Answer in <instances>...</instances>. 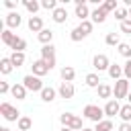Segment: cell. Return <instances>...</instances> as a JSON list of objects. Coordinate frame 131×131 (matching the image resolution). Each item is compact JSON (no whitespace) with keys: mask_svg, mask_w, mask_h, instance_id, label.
<instances>
[{"mask_svg":"<svg viewBox=\"0 0 131 131\" xmlns=\"http://www.w3.org/2000/svg\"><path fill=\"white\" fill-rule=\"evenodd\" d=\"M59 121H61V127H70L72 131H82V119L78 115H72V113H63L59 115Z\"/></svg>","mask_w":131,"mask_h":131,"instance_id":"6da1fadb","label":"cell"},{"mask_svg":"<svg viewBox=\"0 0 131 131\" xmlns=\"http://www.w3.org/2000/svg\"><path fill=\"white\" fill-rule=\"evenodd\" d=\"M82 115H84L86 119L94 121V123H100V121L104 119V108H100L98 104H86L84 111H82Z\"/></svg>","mask_w":131,"mask_h":131,"instance_id":"7a4b0ae2","label":"cell"},{"mask_svg":"<svg viewBox=\"0 0 131 131\" xmlns=\"http://www.w3.org/2000/svg\"><path fill=\"white\" fill-rule=\"evenodd\" d=\"M0 115H2L6 121H16V123H18V119H20V111H18L16 106H12L10 102H2V104H0Z\"/></svg>","mask_w":131,"mask_h":131,"instance_id":"3957f363","label":"cell"},{"mask_svg":"<svg viewBox=\"0 0 131 131\" xmlns=\"http://www.w3.org/2000/svg\"><path fill=\"white\" fill-rule=\"evenodd\" d=\"M129 92H131V88H129V80H127V78H121V80H117V82H115L113 94H115V98H117V100H119V98H127V96H129Z\"/></svg>","mask_w":131,"mask_h":131,"instance_id":"277c9868","label":"cell"},{"mask_svg":"<svg viewBox=\"0 0 131 131\" xmlns=\"http://www.w3.org/2000/svg\"><path fill=\"white\" fill-rule=\"evenodd\" d=\"M41 59L49 66V70H53V68H55V47H53V43H49V45H43V47H41Z\"/></svg>","mask_w":131,"mask_h":131,"instance_id":"5b68a950","label":"cell"},{"mask_svg":"<svg viewBox=\"0 0 131 131\" xmlns=\"http://www.w3.org/2000/svg\"><path fill=\"white\" fill-rule=\"evenodd\" d=\"M23 84H25L27 90H31V92H39V94H41V90L45 88L43 82H41V78H37V76H33V74L25 76V78H23Z\"/></svg>","mask_w":131,"mask_h":131,"instance_id":"8992f818","label":"cell"},{"mask_svg":"<svg viewBox=\"0 0 131 131\" xmlns=\"http://www.w3.org/2000/svg\"><path fill=\"white\" fill-rule=\"evenodd\" d=\"M92 68L96 70V74L98 72H108V68H111V61H108V57L104 55V53H98V55H94V59H92Z\"/></svg>","mask_w":131,"mask_h":131,"instance_id":"52a82bcc","label":"cell"},{"mask_svg":"<svg viewBox=\"0 0 131 131\" xmlns=\"http://www.w3.org/2000/svg\"><path fill=\"white\" fill-rule=\"evenodd\" d=\"M74 14L80 18V23H82V20H90L88 16H90L92 12L88 10V4H86V0H76V10H74Z\"/></svg>","mask_w":131,"mask_h":131,"instance_id":"ba28073f","label":"cell"},{"mask_svg":"<svg viewBox=\"0 0 131 131\" xmlns=\"http://www.w3.org/2000/svg\"><path fill=\"white\" fill-rule=\"evenodd\" d=\"M119 113H121V104H119V100H117V98L106 100V104H104V117H106V119H113V117L119 115Z\"/></svg>","mask_w":131,"mask_h":131,"instance_id":"9c48e42d","label":"cell"},{"mask_svg":"<svg viewBox=\"0 0 131 131\" xmlns=\"http://www.w3.org/2000/svg\"><path fill=\"white\" fill-rule=\"evenodd\" d=\"M74 92H76V88H74V84L72 82H61L59 84V88H57V94H59V98H72L74 96Z\"/></svg>","mask_w":131,"mask_h":131,"instance_id":"30bf717a","label":"cell"},{"mask_svg":"<svg viewBox=\"0 0 131 131\" xmlns=\"http://www.w3.org/2000/svg\"><path fill=\"white\" fill-rule=\"evenodd\" d=\"M31 74L33 76H37V78H41V76H45L47 72H49V66L43 61V59H37V61H33V66H31Z\"/></svg>","mask_w":131,"mask_h":131,"instance_id":"8fae6325","label":"cell"},{"mask_svg":"<svg viewBox=\"0 0 131 131\" xmlns=\"http://www.w3.org/2000/svg\"><path fill=\"white\" fill-rule=\"evenodd\" d=\"M27 27H29V31H33V33H41L45 27H43V18L41 16H31L29 18V23H27Z\"/></svg>","mask_w":131,"mask_h":131,"instance_id":"7c38bea8","label":"cell"},{"mask_svg":"<svg viewBox=\"0 0 131 131\" xmlns=\"http://www.w3.org/2000/svg\"><path fill=\"white\" fill-rule=\"evenodd\" d=\"M106 14H108V12H104L102 6H96V8L92 10V14H90V20H92L94 25H100V23L106 20Z\"/></svg>","mask_w":131,"mask_h":131,"instance_id":"4fadbf2b","label":"cell"},{"mask_svg":"<svg viewBox=\"0 0 131 131\" xmlns=\"http://www.w3.org/2000/svg\"><path fill=\"white\" fill-rule=\"evenodd\" d=\"M51 18H53L57 25H61V23H66V20H68V10H66L63 6H57V8L51 12Z\"/></svg>","mask_w":131,"mask_h":131,"instance_id":"5bb4252c","label":"cell"},{"mask_svg":"<svg viewBox=\"0 0 131 131\" xmlns=\"http://www.w3.org/2000/svg\"><path fill=\"white\" fill-rule=\"evenodd\" d=\"M27 92H29V90L25 88V84H14V86L10 88V94H12L16 100H25V98H27Z\"/></svg>","mask_w":131,"mask_h":131,"instance_id":"9a60e30c","label":"cell"},{"mask_svg":"<svg viewBox=\"0 0 131 131\" xmlns=\"http://www.w3.org/2000/svg\"><path fill=\"white\" fill-rule=\"evenodd\" d=\"M55 96H57V90L51 88V86H45V88L41 90V100H43V102H53Z\"/></svg>","mask_w":131,"mask_h":131,"instance_id":"2e32d148","label":"cell"},{"mask_svg":"<svg viewBox=\"0 0 131 131\" xmlns=\"http://www.w3.org/2000/svg\"><path fill=\"white\" fill-rule=\"evenodd\" d=\"M20 23H23V18H20L18 12H8V14H6V25H8V29H16Z\"/></svg>","mask_w":131,"mask_h":131,"instance_id":"e0dca14e","label":"cell"},{"mask_svg":"<svg viewBox=\"0 0 131 131\" xmlns=\"http://www.w3.org/2000/svg\"><path fill=\"white\" fill-rule=\"evenodd\" d=\"M84 80H86V86H88V88H98V86L102 84V82H100V76H98L96 72L86 74V78H84Z\"/></svg>","mask_w":131,"mask_h":131,"instance_id":"ac0fdd59","label":"cell"},{"mask_svg":"<svg viewBox=\"0 0 131 131\" xmlns=\"http://www.w3.org/2000/svg\"><path fill=\"white\" fill-rule=\"evenodd\" d=\"M108 76L117 82V80H121L123 78V66H119V63H111V68H108Z\"/></svg>","mask_w":131,"mask_h":131,"instance_id":"d6986e66","label":"cell"},{"mask_svg":"<svg viewBox=\"0 0 131 131\" xmlns=\"http://www.w3.org/2000/svg\"><path fill=\"white\" fill-rule=\"evenodd\" d=\"M37 39H39L43 45H49V43L53 41V31H51V29H43V31L37 35Z\"/></svg>","mask_w":131,"mask_h":131,"instance_id":"ffe728a7","label":"cell"},{"mask_svg":"<svg viewBox=\"0 0 131 131\" xmlns=\"http://www.w3.org/2000/svg\"><path fill=\"white\" fill-rule=\"evenodd\" d=\"M74 78H76V70L72 66H63L61 68V80L63 82H72Z\"/></svg>","mask_w":131,"mask_h":131,"instance_id":"44dd1931","label":"cell"},{"mask_svg":"<svg viewBox=\"0 0 131 131\" xmlns=\"http://www.w3.org/2000/svg\"><path fill=\"white\" fill-rule=\"evenodd\" d=\"M10 49H12V51H20V53H25V49H27V41H25L23 37H14Z\"/></svg>","mask_w":131,"mask_h":131,"instance_id":"7402d4cb","label":"cell"},{"mask_svg":"<svg viewBox=\"0 0 131 131\" xmlns=\"http://www.w3.org/2000/svg\"><path fill=\"white\" fill-rule=\"evenodd\" d=\"M8 57H10V61H12L14 68H20V66L25 63V53H20V51H12Z\"/></svg>","mask_w":131,"mask_h":131,"instance_id":"603a6c76","label":"cell"},{"mask_svg":"<svg viewBox=\"0 0 131 131\" xmlns=\"http://www.w3.org/2000/svg\"><path fill=\"white\" fill-rule=\"evenodd\" d=\"M12 70H14V66H12L10 57H2V59H0V72H2L4 76H8Z\"/></svg>","mask_w":131,"mask_h":131,"instance_id":"cb8c5ba5","label":"cell"},{"mask_svg":"<svg viewBox=\"0 0 131 131\" xmlns=\"http://www.w3.org/2000/svg\"><path fill=\"white\" fill-rule=\"evenodd\" d=\"M96 92H98V98H108L111 100V96H113V88L108 84H100L96 88Z\"/></svg>","mask_w":131,"mask_h":131,"instance_id":"d4e9b609","label":"cell"},{"mask_svg":"<svg viewBox=\"0 0 131 131\" xmlns=\"http://www.w3.org/2000/svg\"><path fill=\"white\" fill-rule=\"evenodd\" d=\"M14 37H16V35H14V33L10 31V29H4V31L0 33V39H2V43H4V45H8V47L12 45V41H14Z\"/></svg>","mask_w":131,"mask_h":131,"instance_id":"484cf974","label":"cell"},{"mask_svg":"<svg viewBox=\"0 0 131 131\" xmlns=\"http://www.w3.org/2000/svg\"><path fill=\"white\" fill-rule=\"evenodd\" d=\"M16 127H18V131H29L33 127V119L31 117H20L18 123H16Z\"/></svg>","mask_w":131,"mask_h":131,"instance_id":"4316f807","label":"cell"},{"mask_svg":"<svg viewBox=\"0 0 131 131\" xmlns=\"http://www.w3.org/2000/svg\"><path fill=\"white\" fill-rule=\"evenodd\" d=\"M119 117H121V121H123V123H131V104H123V106H121Z\"/></svg>","mask_w":131,"mask_h":131,"instance_id":"83f0119b","label":"cell"},{"mask_svg":"<svg viewBox=\"0 0 131 131\" xmlns=\"http://www.w3.org/2000/svg\"><path fill=\"white\" fill-rule=\"evenodd\" d=\"M86 37H88V35H86L80 27L72 29V33H70V39H72V41H76V43H78V41H82V39H86Z\"/></svg>","mask_w":131,"mask_h":131,"instance_id":"f1b7e54d","label":"cell"},{"mask_svg":"<svg viewBox=\"0 0 131 131\" xmlns=\"http://www.w3.org/2000/svg\"><path fill=\"white\" fill-rule=\"evenodd\" d=\"M94 131H113V121L111 119H102L100 123H96Z\"/></svg>","mask_w":131,"mask_h":131,"instance_id":"f546056e","label":"cell"},{"mask_svg":"<svg viewBox=\"0 0 131 131\" xmlns=\"http://www.w3.org/2000/svg\"><path fill=\"white\" fill-rule=\"evenodd\" d=\"M23 4H25V8H27V10H29V12L33 14V16H35V12H37V10L41 8V4H39L37 0H25Z\"/></svg>","mask_w":131,"mask_h":131,"instance_id":"4dcf8cb0","label":"cell"},{"mask_svg":"<svg viewBox=\"0 0 131 131\" xmlns=\"http://www.w3.org/2000/svg\"><path fill=\"white\" fill-rule=\"evenodd\" d=\"M104 43H106V45H111V47H115V45L119 47V45H121V41H119V35H117V33H106Z\"/></svg>","mask_w":131,"mask_h":131,"instance_id":"1f68e13d","label":"cell"},{"mask_svg":"<svg viewBox=\"0 0 131 131\" xmlns=\"http://www.w3.org/2000/svg\"><path fill=\"white\" fill-rule=\"evenodd\" d=\"M117 51H119L125 59H131V45H129V43H121V45L117 47Z\"/></svg>","mask_w":131,"mask_h":131,"instance_id":"d6a6232c","label":"cell"},{"mask_svg":"<svg viewBox=\"0 0 131 131\" xmlns=\"http://www.w3.org/2000/svg\"><path fill=\"white\" fill-rule=\"evenodd\" d=\"M100 6H102V10H104V12H115V10L119 8L117 0H106V2H102Z\"/></svg>","mask_w":131,"mask_h":131,"instance_id":"836d02e7","label":"cell"},{"mask_svg":"<svg viewBox=\"0 0 131 131\" xmlns=\"http://www.w3.org/2000/svg\"><path fill=\"white\" fill-rule=\"evenodd\" d=\"M115 18H117L119 23L127 20V18H129V10H127V8H117V10H115Z\"/></svg>","mask_w":131,"mask_h":131,"instance_id":"e575fe53","label":"cell"},{"mask_svg":"<svg viewBox=\"0 0 131 131\" xmlns=\"http://www.w3.org/2000/svg\"><path fill=\"white\" fill-rule=\"evenodd\" d=\"M78 27H80V29H82L86 35H90V33H92V27H94V23H92V20H82Z\"/></svg>","mask_w":131,"mask_h":131,"instance_id":"d590c367","label":"cell"},{"mask_svg":"<svg viewBox=\"0 0 131 131\" xmlns=\"http://www.w3.org/2000/svg\"><path fill=\"white\" fill-rule=\"evenodd\" d=\"M41 8H45V10H51V12H53V10L57 8V2H55V0H43V2H41Z\"/></svg>","mask_w":131,"mask_h":131,"instance_id":"8d00e7d4","label":"cell"},{"mask_svg":"<svg viewBox=\"0 0 131 131\" xmlns=\"http://www.w3.org/2000/svg\"><path fill=\"white\" fill-rule=\"evenodd\" d=\"M123 78L131 80V59H127V61H125V66H123Z\"/></svg>","mask_w":131,"mask_h":131,"instance_id":"74e56055","label":"cell"},{"mask_svg":"<svg viewBox=\"0 0 131 131\" xmlns=\"http://www.w3.org/2000/svg\"><path fill=\"white\" fill-rule=\"evenodd\" d=\"M121 31H123L125 35H131V18H127V20L121 23Z\"/></svg>","mask_w":131,"mask_h":131,"instance_id":"f35d334b","label":"cell"},{"mask_svg":"<svg viewBox=\"0 0 131 131\" xmlns=\"http://www.w3.org/2000/svg\"><path fill=\"white\" fill-rule=\"evenodd\" d=\"M10 88H12V86H8V82H0V94L10 92Z\"/></svg>","mask_w":131,"mask_h":131,"instance_id":"ab89813d","label":"cell"},{"mask_svg":"<svg viewBox=\"0 0 131 131\" xmlns=\"http://www.w3.org/2000/svg\"><path fill=\"white\" fill-rule=\"evenodd\" d=\"M4 6H6V8H10V10L14 12V8H16V2H14V0H4Z\"/></svg>","mask_w":131,"mask_h":131,"instance_id":"60d3db41","label":"cell"},{"mask_svg":"<svg viewBox=\"0 0 131 131\" xmlns=\"http://www.w3.org/2000/svg\"><path fill=\"white\" fill-rule=\"evenodd\" d=\"M119 131H131V123H121L119 125Z\"/></svg>","mask_w":131,"mask_h":131,"instance_id":"b9f144b4","label":"cell"},{"mask_svg":"<svg viewBox=\"0 0 131 131\" xmlns=\"http://www.w3.org/2000/svg\"><path fill=\"white\" fill-rule=\"evenodd\" d=\"M59 131H72V129H70V127H61Z\"/></svg>","mask_w":131,"mask_h":131,"instance_id":"7bdbcfd3","label":"cell"},{"mask_svg":"<svg viewBox=\"0 0 131 131\" xmlns=\"http://www.w3.org/2000/svg\"><path fill=\"white\" fill-rule=\"evenodd\" d=\"M127 104H131V92H129V96H127Z\"/></svg>","mask_w":131,"mask_h":131,"instance_id":"ee69618b","label":"cell"},{"mask_svg":"<svg viewBox=\"0 0 131 131\" xmlns=\"http://www.w3.org/2000/svg\"><path fill=\"white\" fill-rule=\"evenodd\" d=\"M82 131H94V129H88V127H84V129H82Z\"/></svg>","mask_w":131,"mask_h":131,"instance_id":"f6af8a7d","label":"cell"},{"mask_svg":"<svg viewBox=\"0 0 131 131\" xmlns=\"http://www.w3.org/2000/svg\"><path fill=\"white\" fill-rule=\"evenodd\" d=\"M0 131H10V129H8V127H2V129H0Z\"/></svg>","mask_w":131,"mask_h":131,"instance_id":"bcb514c9","label":"cell"},{"mask_svg":"<svg viewBox=\"0 0 131 131\" xmlns=\"http://www.w3.org/2000/svg\"><path fill=\"white\" fill-rule=\"evenodd\" d=\"M127 10H129V18H131V8H127Z\"/></svg>","mask_w":131,"mask_h":131,"instance_id":"7dc6e473","label":"cell"}]
</instances>
